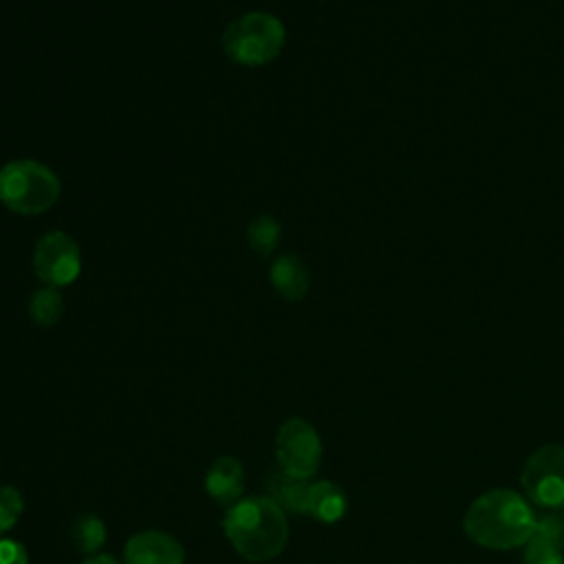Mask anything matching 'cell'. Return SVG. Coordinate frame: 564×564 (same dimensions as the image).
Here are the masks:
<instances>
[{
	"label": "cell",
	"mask_w": 564,
	"mask_h": 564,
	"mask_svg": "<svg viewBox=\"0 0 564 564\" xmlns=\"http://www.w3.org/2000/svg\"><path fill=\"white\" fill-rule=\"evenodd\" d=\"M527 498L544 511L564 509V445L551 443L535 449L520 474Z\"/></svg>",
	"instance_id": "5b68a950"
},
{
	"label": "cell",
	"mask_w": 564,
	"mask_h": 564,
	"mask_svg": "<svg viewBox=\"0 0 564 564\" xmlns=\"http://www.w3.org/2000/svg\"><path fill=\"white\" fill-rule=\"evenodd\" d=\"M522 564H564V549L555 546L549 540H542V538L533 535L524 544Z\"/></svg>",
	"instance_id": "e0dca14e"
},
{
	"label": "cell",
	"mask_w": 564,
	"mask_h": 564,
	"mask_svg": "<svg viewBox=\"0 0 564 564\" xmlns=\"http://www.w3.org/2000/svg\"><path fill=\"white\" fill-rule=\"evenodd\" d=\"M269 282L282 297L297 302L308 293L311 275L306 264L295 253H284L278 256L269 267Z\"/></svg>",
	"instance_id": "30bf717a"
},
{
	"label": "cell",
	"mask_w": 564,
	"mask_h": 564,
	"mask_svg": "<svg viewBox=\"0 0 564 564\" xmlns=\"http://www.w3.org/2000/svg\"><path fill=\"white\" fill-rule=\"evenodd\" d=\"M123 564H185V549L174 535L148 529L128 538Z\"/></svg>",
	"instance_id": "ba28073f"
},
{
	"label": "cell",
	"mask_w": 564,
	"mask_h": 564,
	"mask_svg": "<svg viewBox=\"0 0 564 564\" xmlns=\"http://www.w3.org/2000/svg\"><path fill=\"white\" fill-rule=\"evenodd\" d=\"M346 494L339 485L330 480H317L311 482L308 489V505L306 516L319 520V522H337L346 513Z\"/></svg>",
	"instance_id": "7c38bea8"
},
{
	"label": "cell",
	"mask_w": 564,
	"mask_h": 564,
	"mask_svg": "<svg viewBox=\"0 0 564 564\" xmlns=\"http://www.w3.org/2000/svg\"><path fill=\"white\" fill-rule=\"evenodd\" d=\"M84 564H121V562L108 553H95V555H88Z\"/></svg>",
	"instance_id": "ffe728a7"
},
{
	"label": "cell",
	"mask_w": 564,
	"mask_h": 564,
	"mask_svg": "<svg viewBox=\"0 0 564 564\" xmlns=\"http://www.w3.org/2000/svg\"><path fill=\"white\" fill-rule=\"evenodd\" d=\"M535 535L564 549V513L560 511H544L540 516L535 513Z\"/></svg>",
	"instance_id": "ac0fdd59"
},
{
	"label": "cell",
	"mask_w": 564,
	"mask_h": 564,
	"mask_svg": "<svg viewBox=\"0 0 564 564\" xmlns=\"http://www.w3.org/2000/svg\"><path fill=\"white\" fill-rule=\"evenodd\" d=\"M205 489L218 505L231 507L245 491V467L234 456H218L205 476Z\"/></svg>",
	"instance_id": "9c48e42d"
},
{
	"label": "cell",
	"mask_w": 564,
	"mask_h": 564,
	"mask_svg": "<svg viewBox=\"0 0 564 564\" xmlns=\"http://www.w3.org/2000/svg\"><path fill=\"white\" fill-rule=\"evenodd\" d=\"M280 231L282 227L273 216H256L247 227V242L258 256H269L278 247Z\"/></svg>",
	"instance_id": "9a60e30c"
},
{
	"label": "cell",
	"mask_w": 564,
	"mask_h": 564,
	"mask_svg": "<svg viewBox=\"0 0 564 564\" xmlns=\"http://www.w3.org/2000/svg\"><path fill=\"white\" fill-rule=\"evenodd\" d=\"M284 40L286 29L280 18L267 11H251L225 29L223 48L236 64L264 66L282 53Z\"/></svg>",
	"instance_id": "277c9868"
},
{
	"label": "cell",
	"mask_w": 564,
	"mask_h": 564,
	"mask_svg": "<svg viewBox=\"0 0 564 564\" xmlns=\"http://www.w3.org/2000/svg\"><path fill=\"white\" fill-rule=\"evenodd\" d=\"M463 529L482 549L507 551L524 546L535 535V511L511 489H491L465 511Z\"/></svg>",
	"instance_id": "6da1fadb"
},
{
	"label": "cell",
	"mask_w": 564,
	"mask_h": 564,
	"mask_svg": "<svg viewBox=\"0 0 564 564\" xmlns=\"http://www.w3.org/2000/svg\"><path fill=\"white\" fill-rule=\"evenodd\" d=\"M57 174L33 159H18L0 167V203L24 216L42 214L59 198Z\"/></svg>",
	"instance_id": "3957f363"
},
{
	"label": "cell",
	"mask_w": 564,
	"mask_h": 564,
	"mask_svg": "<svg viewBox=\"0 0 564 564\" xmlns=\"http://www.w3.org/2000/svg\"><path fill=\"white\" fill-rule=\"evenodd\" d=\"M275 458L280 471L311 480L322 463V441L317 430L306 419H286L275 436Z\"/></svg>",
	"instance_id": "8992f818"
},
{
	"label": "cell",
	"mask_w": 564,
	"mask_h": 564,
	"mask_svg": "<svg viewBox=\"0 0 564 564\" xmlns=\"http://www.w3.org/2000/svg\"><path fill=\"white\" fill-rule=\"evenodd\" d=\"M308 489L311 482L289 476L284 471H273L267 478V496L282 507L286 513L295 516H306V505H308Z\"/></svg>",
	"instance_id": "8fae6325"
},
{
	"label": "cell",
	"mask_w": 564,
	"mask_h": 564,
	"mask_svg": "<svg viewBox=\"0 0 564 564\" xmlns=\"http://www.w3.org/2000/svg\"><path fill=\"white\" fill-rule=\"evenodd\" d=\"M35 275L46 286H66L77 280L82 271L79 245L64 231L44 234L33 251Z\"/></svg>",
	"instance_id": "52a82bcc"
},
{
	"label": "cell",
	"mask_w": 564,
	"mask_h": 564,
	"mask_svg": "<svg viewBox=\"0 0 564 564\" xmlns=\"http://www.w3.org/2000/svg\"><path fill=\"white\" fill-rule=\"evenodd\" d=\"M0 564H29V553L18 540L0 538Z\"/></svg>",
	"instance_id": "d6986e66"
},
{
	"label": "cell",
	"mask_w": 564,
	"mask_h": 564,
	"mask_svg": "<svg viewBox=\"0 0 564 564\" xmlns=\"http://www.w3.org/2000/svg\"><path fill=\"white\" fill-rule=\"evenodd\" d=\"M70 538L77 551L86 555H95L106 542V524L101 522V518L93 513H82L70 524Z\"/></svg>",
	"instance_id": "4fadbf2b"
},
{
	"label": "cell",
	"mask_w": 564,
	"mask_h": 564,
	"mask_svg": "<svg viewBox=\"0 0 564 564\" xmlns=\"http://www.w3.org/2000/svg\"><path fill=\"white\" fill-rule=\"evenodd\" d=\"M24 511L22 494L11 485H0V538L15 527Z\"/></svg>",
	"instance_id": "2e32d148"
},
{
	"label": "cell",
	"mask_w": 564,
	"mask_h": 564,
	"mask_svg": "<svg viewBox=\"0 0 564 564\" xmlns=\"http://www.w3.org/2000/svg\"><path fill=\"white\" fill-rule=\"evenodd\" d=\"M223 529L238 555L260 564L278 557L289 542V518L269 496H249L234 502L223 518Z\"/></svg>",
	"instance_id": "7a4b0ae2"
},
{
	"label": "cell",
	"mask_w": 564,
	"mask_h": 564,
	"mask_svg": "<svg viewBox=\"0 0 564 564\" xmlns=\"http://www.w3.org/2000/svg\"><path fill=\"white\" fill-rule=\"evenodd\" d=\"M29 315L37 326H53L64 315V297L55 286L37 289L29 300Z\"/></svg>",
	"instance_id": "5bb4252c"
}]
</instances>
